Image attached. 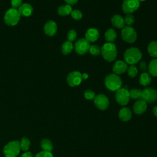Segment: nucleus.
Segmentation results:
<instances>
[{
  "mask_svg": "<svg viewBox=\"0 0 157 157\" xmlns=\"http://www.w3.org/2000/svg\"><path fill=\"white\" fill-rule=\"evenodd\" d=\"M153 113L155 117H157V106H155L153 109Z\"/></svg>",
  "mask_w": 157,
  "mask_h": 157,
  "instance_id": "nucleus-40",
  "label": "nucleus"
},
{
  "mask_svg": "<svg viewBox=\"0 0 157 157\" xmlns=\"http://www.w3.org/2000/svg\"><path fill=\"white\" fill-rule=\"evenodd\" d=\"M72 7L68 4H64L59 6L58 9V13L61 16H66L71 14Z\"/></svg>",
  "mask_w": 157,
  "mask_h": 157,
  "instance_id": "nucleus-22",
  "label": "nucleus"
},
{
  "mask_svg": "<svg viewBox=\"0 0 157 157\" xmlns=\"http://www.w3.org/2000/svg\"><path fill=\"white\" fill-rule=\"evenodd\" d=\"M142 90L139 89H131L129 91V97L132 99H141Z\"/></svg>",
  "mask_w": 157,
  "mask_h": 157,
  "instance_id": "nucleus-27",
  "label": "nucleus"
},
{
  "mask_svg": "<svg viewBox=\"0 0 157 157\" xmlns=\"http://www.w3.org/2000/svg\"><path fill=\"white\" fill-rule=\"evenodd\" d=\"M82 81V74L78 71L70 72L67 77V82L71 86H76L81 83Z\"/></svg>",
  "mask_w": 157,
  "mask_h": 157,
  "instance_id": "nucleus-11",
  "label": "nucleus"
},
{
  "mask_svg": "<svg viewBox=\"0 0 157 157\" xmlns=\"http://www.w3.org/2000/svg\"><path fill=\"white\" fill-rule=\"evenodd\" d=\"M22 2V0H12L11 4L12 7L13 9H16L17 7H19Z\"/></svg>",
  "mask_w": 157,
  "mask_h": 157,
  "instance_id": "nucleus-36",
  "label": "nucleus"
},
{
  "mask_svg": "<svg viewBox=\"0 0 157 157\" xmlns=\"http://www.w3.org/2000/svg\"><path fill=\"white\" fill-rule=\"evenodd\" d=\"M82 79H86L88 77V75L86 73H84L82 74Z\"/></svg>",
  "mask_w": 157,
  "mask_h": 157,
  "instance_id": "nucleus-41",
  "label": "nucleus"
},
{
  "mask_svg": "<svg viewBox=\"0 0 157 157\" xmlns=\"http://www.w3.org/2000/svg\"><path fill=\"white\" fill-rule=\"evenodd\" d=\"M118 117L121 120L123 121H127L131 118V117H132L131 111L128 107H123L119 111Z\"/></svg>",
  "mask_w": 157,
  "mask_h": 157,
  "instance_id": "nucleus-19",
  "label": "nucleus"
},
{
  "mask_svg": "<svg viewBox=\"0 0 157 157\" xmlns=\"http://www.w3.org/2000/svg\"><path fill=\"white\" fill-rule=\"evenodd\" d=\"M64 1L67 3V4L71 6L75 5L78 2V0H64Z\"/></svg>",
  "mask_w": 157,
  "mask_h": 157,
  "instance_id": "nucleus-38",
  "label": "nucleus"
},
{
  "mask_svg": "<svg viewBox=\"0 0 157 157\" xmlns=\"http://www.w3.org/2000/svg\"><path fill=\"white\" fill-rule=\"evenodd\" d=\"M121 37L124 41L132 44L137 39V33L132 27L126 26L122 28Z\"/></svg>",
  "mask_w": 157,
  "mask_h": 157,
  "instance_id": "nucleus-6",
  "label": "nucleus"
},
{
  "mask_svg": "<svg viewBox=\"0 0 157 157\" xmlns=\"http://www.w3.org/2000/svg\"><path fill=\"white\" fill-rule=\"evenodd\" d=\"M147 103L142 99L137 101L133 105V110L136 114H142L147 110Z\"/></svg>",
  "mask_w": 157,
  "mask_h": 157,
  "instance_id": "nucleus-16",
  "label": "nucleus"
},
{
  "mask_svg": "<svg viewBox=\"0 0 157 157\" xmlns=\"http://www.w3.org/2000/svg\"><path fill=\"white\" fill-rule=\"evenodd\" d=\"M90 42L84 38L79 39L76 41L74 45L75 52L80 55L85 54L90 48Z\"/></svg>",
  "mask_w": 157,
  "mask_h": 157,
  "instance_id": "nucleus-8",
  "label": "nucleus"
},
{
  "mask_svg": "<svg viewBox=\"0 0 157 157\" xmlns=\"http://www.w3.org/2000/svg\"><path fill=\"white\" fill-rule=\"evenodd\" d=\"M40 146L43 151H51L53 148V145L51 141L47 139H44L40 142Z\"/></svg>",
  "mask_w": 157,
  "mask_h": 157,
  "instance_id": "nucleus-26",
  "label": "nucleus"
},
{
  "mask_svg": "<svg viewBox=\"0 0 157 157\" xmlns=\"http://www.w3.org/2000/svg\"><path fill=\"white\" fill-rule=\"evenodd\" d=\"M129 91L125 88H120L115 94V99L117 102L121 105H126L129 101Z\"/></svg>",
  "mask_w": 157,
  "mask_h": 157,
  "instance_id": "nucleus-10",
  "label": "nucleus"
},
{
  "mask_svg": "<svg viewBox=\"0 0 157 157\" xmlns=\"http://www.w3.org/2000/svg\"><path fill=\"white\" fill-rule=\"evenodd\" d=\"M142 55L140 50L137 47L128 48L124 53V59L127 64L130 65L137 63L142 58Z\"/></svg>",
  "mask_w": 157,
  "mask_h": 157,
  "instance_id": "nucleus-2",
  "label": "nucleus"
},
{
  "mask_svg": "<svg viewBox=\"0 0 157 157\" xmlns=\"http://www.w3.org/2000/svg\"><path fill=\"white\" fill-rule=\"evenodd\" d=\"M71 15V17L76 20H80L82 18V13L81 11H80L78 10H72Z\"/></svg>",
  "mask_w": 157,
  "mask_h": 157,
  "instance_id": "nucleus-32",
  "label": "nucleus"
},
{
  "mask_svg": "<svg viewBox=\"0 0 157 157\" xmlns=\"http://www.w3.org/2000/svg\"><path fill=\"white\" fill-rule=\"evenodd\" d=\"M21 157H33V155H32V153H31V152L28 151V152L24 153L21 156Z\"/></svg>",
  "mask_w": 157,
  "mask_h": 157,
  "instance_id": "nucleus-39",
  "label": "nucleus"
},
{
  "mask_svg": "<svg viewBox=\"0 0 157 157\" xmlns=\"http://www.w3.org/2000/svg\"><path fill=\"white\" fill-rule=\"evenodd\" d=\"M77 37V33L74 29H71L68 33H67V38L68 39L69 41L70 42H72L74 40H75Z\"/></svg>",
  "mask_w": 157,
  "mask_h": 157,
  "instance_id": "nucleus-33",
  "label": "nucleus"
},
{
  "mask_svg": "<svg viewBox=\"0 0 157 157\" xmlns=\"http://www.w3.org/2000/svg\"><path fill=\"white\" fill-rule=\"evenodd\" d=\"M89 52L93 56H98L101 53V49L97 45H91L90 46Z\"/></svg>",
  "mask_w": 157,
  "mask_h": 157,
  "instance_id": "nucleus-30",
  "label": "nucleus"
},
{
  "mask_svg": "<svg viewBox=\"0 0 157 157\" xmlns=\"http://www.w3.org/2000/svg\"><path fill=\"white\" fill-rule=\"evenodd\" d=\"M94 105L100 110L106 109L109 105V101L107 97L103 94H99L94 98Z\"/></svg>",
  "mask_w": 157,
  "mask_h": 157,
  "instance_id": "nucleus-12",
  "label": "nucleus"
},
{
  "mask_svg": "<svg viewBox=\"0 0 157 157\" xmlns=\"http://www.w3.org/2000/svg\"><path fill=\"white\" fill-rule=\"evenodd\" d=\"M104 36H105V39L109 42H113L116 38H117V33L115 32V31L113 29H107L105 34H104Z\"/></svg>",
  "mask_w": 157,
  "mask_h": 157,
  "instance_id": "nucleus-24",
  "label": "nucleus"
},
{
  "mask_svg": "<svg viewBox=\"0 0 157 157\" xmlns=\"http://www.w3.org/2000/svg\"><path fill=\"white\" fill-rule=\"evenodd\" d=\"M111 22L113 26L118 29H122L124 27V20L120 15H114L111 18Z\"/></svg>",
  "mask_w": 157,
  "mask_h": 157,
  "instance_id": "nucleus-17",
  "label": "nucleus"
},
{
  "mask_svg": "<svg viewBox=\"0 0 157 157\" xmlns=\"http://www.w3.org/2000/svg\"><path fill=\"white\" fill-rule=\"evenodd\" d=\"M95 96H96V95H95L94 92L90 90H87L84 92V97L86 99H89V100L94 99Z\"/></svg>",
  "mask_w": 157,
  "mask_h": 157,
  "instance_id": "nucleus-34",
  "label": "nucleus"
},
{
  "mask_svg": "<svg viewBox=\"0 0 157 157\" xmlns=\"http://www.w3.org/2000/svg\"><path fill=\"white\" fill-rule=\"evenodd\" d=\"M44 31L45 33L48 36H54L57 31L56 23L53 21H48L44 25Z\"/></svg>",
  "mask_w": 157,
  "mask_h": 157,
  "instance_id": "nucleus-14",
  "label": "nucleus"
},
{
  "mask_svg": "<svg viewBox=\"0 0 157 157\" xmlns=\"http://www.w3.org/2000/svg\"><path fill=\"white\" fill-rule=\"evenodd\" d=\"M124 23L128 25V26H131L132 25V24H134V21H135V20H134V16L131 14V13H129V14H127L126 16H125V18H124Z\"/></svg>",
  "mask_w": 157,
  "mask_h": 157,
  "instance_id": "nucleus-31",
  "label": "nucleus"
},
{
  "mask_svg": "<svg viewBox=\"0 0 157 157\" xmlns=\"http://www.w3.org/2000/svg\"><path fill=\"white\" fill-rule=\"evenodd\" d=\"M35 157H53V156L52 154V153L50 151H42L38 153L35 156Z\"/></svg>",
  "mask_w": 157,
  "mask_h": 157,
  "instance_id": "nucleus-35",
  "label": "nucleus"
},
{
  "mask_svg": "<svg viewBox=\"0 0 157 157\" xmlns=\"http://www.w3.org/2000/svg\"><path fill=\"white\" fill-rule=\"evenodd\" d=\"M30 145V141L27 137H22L21 139V141L20 142V148L22 149L23 151H27Z\"/></svg>",
  "mask_w": 157,
  "mask_h": 157,
  "instance_id": "nucleus-28",
  "label": "nucleus"
},
{
  "mask_svg": "<svg viewBox=\"0 0 157 157\" xmlns=\"http://www.w3.org/2000/svg\"><path fill=\"white\" fill-rule=\"evenodd\" d=\"M128 69V64L123 61L118 60L113 64L112 70L115 74H121L126 71Z\"/></svg>",
  "mask_w": 157,
  "mask_h": 157,
  "instance_id": "nucleus-13",
  "label": "nucleus"
},
{
  "mask_svg": "<svg viewBox=\"0 0 157 157\" xmlns=\"http://www.w3.org/2000/svg\"><path fill=\"white\" fill-rule=\"evenodd\" d=\"M138 1L140 2V1H145V0H138Z\"/></svg>",
  "mask_w": 157,
  "mask_h": 157,
  "instance_id": "nucleus-42",
  "label": "nucleus"
},
{
  "mask_svg": "<svg viewBox=\"0 0 157 157\" xmlns=\"http://www.w3.org/2000/svg\"><path fill=\"white\" fill-rule=\"evenodd\" d=\"M99 37V33L96 28H90L85 33V39L89 42L96 41Z\"/></svg>",
  "mask_w": 157,
  "mask_h": 157,
  "instance_id": "nucleus-15",
  "label": "nucleus"
},
{
  "mask_svg": "<svg viewBox=\"0 0 157 157\" xmlns=\"http://www.w3.org/2000/svg\"><path fill=\"white\" fill-rule=\"evenodd\" d=\"M141 99L146 103H152L157 99V91L152 88H147L142 90Z\"/></svg>",
  "mask_w": 157,
  "mask_h": 157,
  "instance_id": "nucleus-9",
  "label": "nucleus"
},
{
  "mask_svg": "<svg viewBox=\"0 0 157 157\" xmlns=\"http://www.w3.org/2000/svg\"><path fill=\"white\" fill-rule=\"evenodd\" d=\"M18 12L20 15L23 17H29L30 16L33 12V9L31 5L29 4H23L18 7Z\"/></svg>",
  "mask_w": 157,
  "mask_h": 157,
  "instance_id": "nucleus-18",
  "label": "nucleus"
},
{
  "mask_svg": "<svg viewBox=\"0 0 157 157\" xmlns=\"http://www.w3.org/2000/svg\"><path fill=\"white\" fill-rule=\"evenodd\" d=\"M127 72H128V75L130 77L134 78L138 74V69L134 64H132V65H130L129 67H128Z\"/></svg>",
  "mask_w": 157,
  "mask_h": 157,
  "instance_id": "nucleus-29",
  "label": "nucleus"
},
{
  "mask_svg": "<svg viewBox=\"0 0 157 157\" xmlns=\"http://www.w3.org/2000/svg\"><path fill=\"white\" fill-rule=\"evenodd\" d=\"M151 78L150 74L146 72H142L139 77V83L142 86H146L150 84Z\"/></svg>",
  "mask_w": 157,
  "mask_h": 157,
  "instance_id": "nucleus-20",
  "label": "nucleus"
},
{
  "mask_svg": "<svg viewBox=\"0 0 157 157\" xmlns=\"http://www.w3.org/2000/svg\"><path fill=\"white\" fill-rule=\"evenodd\" d=\"M104 84L108 90L112 91H117L118 90L121 88L122 81L121 78L117 74H110L105 77Z\"/></svg>",
  "mask_w": 157,
  "mask_h": 157,
  "instance_id": "nucleus-3",
  "label": "nucleus"
},
{
  "mask_svg": "<svg viewBox=\"0 0 157 157\" xmlns=\"http://www.w3.org/2000/svg\"><path fill=\"white\" fill-rule=\"evenodd\" d=\"M20 19V14L16 9L11 8L5 13L4 20L5 23L9 26H14L17 25Z\"/></svg>",
  "mask_w": 157,
  "mask_h": 157,
  "instance_id": "nucleus-5",
  "label": "nucleus"
},
{
  "mask_svg": "<svg viewBox=\"0 0 157 157\" xmlns=\"http://www.w3.org/2000/svg\"><path fill=\"white\" fill-rule=\"evenodd\" d=\"M20 142L17 140L11 141L4 146L3 153L6 157H16L20 152Z\"/></svg>",
  "mask_w": 157,
  "mask_h": 157,
  "instance_id": "nucleus-4",
  "label": "nucleus"
},
{
  "mask_svg": "<svg viewBox=\"0 0 157 157\" xmlns=\"http://www.w3.org/2000/svg\"><path fill=\"white\" fill-rule=\"evenodd\" d=\"M148 70L152 76L157 77V58H155L150 62L148 66Z\"/></svg>",
  "mask_w": 157,
  "mask_h": 157,
  "instance_id": "nucleus-23",
  "label": "nucleus"
},
{
  "mask_svg": "<svg viewBox=\"0 0 157 157\" xmlns=\"http://www.w3.org/2000/svg\"><path fill=\"white\" fill-rule=\"evenodd\" d=\"M148 54L153 58L157 57V41L153 40L151 42L147 48Z\"/></svg>",
  "mask_w": 157,
  "mask_h": 157,
  "instance_id": "nucleus-21",
  "label": "nucleus"
},
{
  "mask_svg": "<svg viewBox=\"0 0 157 157\" xmlns=\"http://www.w3.org/2000/svg\"><path fill=\"white\" fill-rule=\"evenodd\" d=\"M73 48H74V46L72 42H70L69 40L66 41L63 44L61 47V51L63 54L67 55L70 53L73 50Z\"/></svg>",
  "mask_w": 157,
  "mask_h": 157,
  "instance_id": "nucleus-25",
  "label": "nucleus"
},
{
  "mask_svg": "<svg viewBox=\"0 0 157 157\" xmlns=\"http://www.w3.org/2000/svg\"><path fill=\"white\" fill-rule=\"evenodd\" d=\"M140 2L138 0H124L122 4V10L126 13H132L138 9Z\"/></svg>",
  "mask_w": 157,
  "mask_h": 157,
  "instance_id": "nucleus-7",
  "label": "nucleus"
},
{
  "mask_svg": "<svg viewBox=\"0 0 157 157\" xmlns=\"http://www.w3.org/2000/svg\"><path fill=\"white\" fill-rule=\"evenodd\" d=\"M139 69H140L142 71H143L144 72H145V71L148 69V66H147V63H146L145 61H142L139 63Z\"/></svg>",
  "mask_w": 157,
  "mask_h": 157,
  "instance_id": "nucleus-37",
  "label": "nucleus"
},
{
  "mask_svg": "<svg viewBox=\"0 0 157 157\" xmlns=\"http://www.w3.org/2000/svg\"><path fill=\"white\" fill-rule=\"evenodd\" d=\"M101 53L105 60L113 61L117 56V49L115 45L112 42L104 44L101 50Z\"/></svg>",
  "mask_w": 157,
  "mask_h": 157,
  "instance_id": "nucleus-1",
  "label": "nucleus"
}]
</instances>
